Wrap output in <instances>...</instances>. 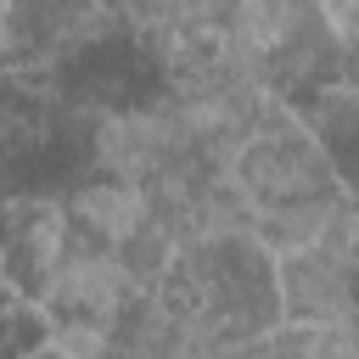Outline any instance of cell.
<instances>
[{"label": "cell", "mask_w": 359, "mask_h": 359, "mask_svg": "<svg viewBox=\"0 0 359 359\" xmlns=\"http://www.w3.org/2000/svg\"><path fill=\"white\" fill-rule=\"evenodd\" d=\"M123 17L107 0H6L0 6V73L56 79L67 62L95 50Z\"/></svg>", "instance_id": "6da1fadb"}, {"label": "cell", "mask_w": 359, "mask_h": 359, "mask_svg": "<svg viewBox=\"0 0 359 359\" xmlns=\"http://www.w3.org/2000/svg\"><path fill=\"white\" fill-rule=\"evenodd\" d=\"M56 196H62L67 219L84 236H95V241H107L118 252L135 247V241H146V236H157V230H168L163 213H157V202H151V191L140 180L112 174V168H95V163L84 174H73Z\"/></svg>", "instance_id": "7a4b0ae2"}]
</instances>
